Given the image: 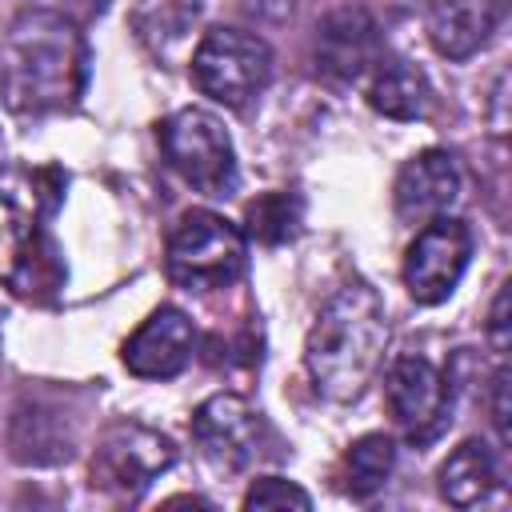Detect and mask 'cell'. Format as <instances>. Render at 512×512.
Listing matches in <instances>:
<instances>
[{
	"label": "cell",
	"instance_id": "obj_1",
	"mask_svg": "<svg viewBox=\"0 0 512 512\" xmlns=\"http://www.w3.org/2000/svg\"><path fill=\"white\" fill-rule=\"evenodd\" d=\"M88 84L84 32L52 8H24L0 48V96L20 116L68 112Z\"/></svg>",
	"mask_w": 512,
	"mask_h": 512
},
{
	"label": "cell",
	"instance_id": "obj_2",
	"mask_svg": "<svg viewBox=\"0 0 512 512\" xmlns=\"http://www.w3.org/2000/svg\"><path fill=\"white\" fill-rule=\"evenodd\" d=\"M388 312L376 288L352 280L336 288L316 312L304 340V368L312 388L332 404H352L368 392L384 364Z\"/></svg>",
	"mask_w": 512,
	"mask_h": 512
},
{
	"label": "cell",
	"instance_id": "obj_3",
	"mask_svg": "<svg viewBox=\"0 0 512 512\" xmlns=\"http://www.w3.org/2000/svg\"><path fill=\"white\" fill-rule=\"evenodd\" d=\"M40 176H28L24 188L12 180L0 184V280L24 300H52L64 288V260L44 224L56 200H44Z\"/></svg>",
	"mask_w": 512,
	"mask_h": 512
},
{
	"label": "cell",
	"instance_id": "obj_4",
	"mask_svg": "<svg viewBox=\"0 0 512 512\" xmlns=\"http://www.w3.org/2000/svg\"><path fill=\"white\" fill-rule=\"evenodd\" d=\"M248 240L240 224L220 212L192 208L168 236V276L188 292H216L244 276Z\"/></svg>",
	"mask_w": 512,
	"mask_h": 512
},
{
	"label": "cell",
	"instance_id": "obj_5",
	"mask_svg": "<svg viewBox=\"0 0 512 512\" xmlns=\"http://www.w3.org/2000/svg\"><path fill=\"white\" fill-rule=\"evenodd\" d=\"M192 80L208 100L244 108L272 80V48L244 28H208L192 52Z\"/></svg>",
	"mask_w": 512,
	"mask_h": 512
},
{
	"label": "cell",
	"instance_id": "obj_6",
	"mask_svg": "<svg viewBox=\"0 0 512 512\" xmlns=\"http://www.w3.org/2000/svg\"><path fill=\"white\" fill-rule=\"evenodd\" d=\"M156 136L168 168L196 192L228 196L236 188V148L212 112L180 108L156 128Z\"/></svg>",
	"mask_w": 512,
	"mask_h": 512
},
{
	"label": "cell",
	"instance_id": "obj_7",
	"mask_svg": "<svg viewBox=\"0 0 512 512\" xmlns=\"http://www.w3.org/2000/svg\"><path fill=\"white\" fill-rule=\"evenodd\" d=\"M172 464H176V444L164 432H156V428H148L140 420H120L96 444L92 484L100 492H112L120 500H132L160 472H168Z\"/></svg>",
	"mask_w": 512,
	"mask_h": 512
},
{
	"label": "cell",
	"instance_id": "obj_8",
	"mask_svg": "<svg viewBox=\"0 0 512 512\" xmlns=\"http://www.w3.org/2000/svg\"><path fill=\"white\" fill-rule=\"evenodd\" d=\"M384 400L392 424L408 444H432L452 420L448 376L424 356H400L384 372Z\"/></svg>",
	"mask_w": 512,
	"mask_h": 512
},
{
	"label": "cell",
	"instance_id": "obj_9",
	"mask_svg": "<svg viewBox=\"0 0 512 512\" xmlns=\"http://www.w3.org/2000/svg\"><path fill=\"white\" fill-rule=\"evenodd\" d=\"M472 260V232L456 216L428 220L404 252V288L416 304H444Z\"/></svg>",
	"mask_w": 512,
	"mask_h": 512
},
{
	"label": "cell",
	"instance_id": "obj_10",
	"mask_svg": "<svg viewBox=\"0 0 512 512\" xmlns=\"http://www.w3.org/2000/svg\"><path fill=\"white\" fill-rule=\"evenodd\" d=\"M192 440L200 448V456L220 468V472H240L260 456V440H264V424L260 412L236 396V392H216L208 396L196 416H192Z\"/></svg>",
	"mask_w": 512,
	"mask_h": 512
},
{
	"label": "cell",
	"instance_id": "obj_11",
	"mask_svg": "<svg viewBox=\"0 0 512 512\" xmlns=\"http://www.w3.org/2000/svg\"><path fill=\"white\" fill-rule=\"evenodd\" d=\"M384 60V40H380V24L356 8H332L320 28H316V72L328 84H360L364 76H372V68Z\"/></svg>",
	"mask_w": 512,
	"mask_h": 512
},
{
	"label": "cell",
	"instance_id": "obj_12",
	"mask_svg": "<svg viewBox=\"0 0 512 512\" xmlns=\"http://www.w3.org/2000/svg\"><path fill=\"white\" fill-rule=\"evenodd\" d=\"M196 352V328L184 308L160 304L120 348V360L140 380H172L188 368Z\"/></svg>",
	"mask_w": 512,
	"mask_h": 512
},
{
	"label": "cell",
	"instance_id": "obj_13",
	"mask_svg": "<svg viewBox=\"0 0 512 512\" xmlns=\"http://www.w3.org/2000/svg\"><path fill=\"white\" fill-rule=\"evenodd\" d=\"M460 184L464 180H460L456 156L444 148H424L412 160H404V168L396 172V184H392L396 216L408 224H428L460 200Z\"/></svg>",
	"mask_w": 512,
	"mask_h": 512
},
{
	"label": "cell",
	"instance_id": "obj_14",
	"mask_svg": "<svg viewBox=\"0 0 512 512\" xmlns=\"http://www.w3.org/2000/svg\"><path fill=\"white\" fill-rule=\"evenodd\" d=\"M508 16V0H424V28L444 60L476 56Z\"/></svg>",
	"mask_w": 512,
	"mask_h": 512
},
{
	"label": "cell",
	"instance_id": "obj_15",
	"mask_svg": "<svg viewBox=\"0 0 512 512\" xmlns=\"http://www.w3.org/2000/svg\"><path fill=\"white\" fill-rule=\"evenodd\" d=\"M436 480H440V496L452 508H476L500 492V468H496V456L484 440H464L440 464Z\"/></svg>",
	"mask_w": 512,
	"mask_h": 512
},
{
	"label": "cell",
	"instance_id": "obj_16",
	"mask_svg": "<svg viewBox=\"0 0 512 512\" xmlns=\"http://www.w3.org/2000/svg\"><path fill=\"white\" fill-rule=\"evenodd\" d=\"M428 100V76L408 60H380L368 76V104L388 120H420Z\"/></svg>",
	"mask_w": 512,
	"mask_h": 512
},
{
	"label": "cell",
	"instance_id": "obj_17",
	"mask_svg": "<svg viewBox=\"0 0 512 512\" xmlns=\"http://www.w3.org/2000/svg\"><path fill=\"white\" fill-rule=\"evenodd\" d=\"M392 468H396V444H392V436L368 432V436L352 440V448L344 452V460H340V488L352 500H368V496H376L388 484Z\"/></svg>",
	"mask_w": 512,
	"mask_h": 512
},
{
	"label": "cell",
	"instance_id": "obj_18",
	"mask_svg": "<svg viewBox=\"0 0 512 512\" xmlns=\"http://www.w3.org/2000/svg\"><path fill=\"white\" fill-rule=\"evenodd\" d=\"M244 220H248V236H256L260 244H284L300 232L304 200L296 192H264L248 204Z\"/></svg>",
	"mask_w": 512,
	"mask_h": 512
},
{
	"label": "cell",
	"instance_id": "obj_19",
	"mask_svg": "<svg viewBox=\"0 0 512 512\" xmlns=\"http://www.w3.org/2000/svg\"><path fill=\"white\" fill-rule=\"evenodd\" d=\"M200 0H140L136 4V28L144 40H180L188 24L196 20Z\"/></svg>",
	"mask_w": 512,
	"mask_h": 512
},
{
	"label": "cell",
	"instance_id": "obj_20",
	"mask_svg": "<svg viewBox=\"0 0 512 512\" xmlns=\"http://www.w3.org/2000/svg\"><path fill=\"white\" fill-rule=\"evenodd\" d=\"M244 508L248 512H268V508H300V512H308L312 508V496L300 484L284 480V476H260L244 492Z\"/></svg>",
	"mask_w": 512,
	"mask_h": 512
},
{
	"label": "cell",
	"instance_id": "obj_21",
	"mask_svg": "<svg viewBox=\"0 0 512 512\" xmlns=\"http://www.w3.org/2000/svg\"><path fill=\"white\" fill-rule=\"evenodd\" d=\"M492 424H496V440L508 448L512 444V428H508V368H496V376H492Z\"/></svg>",
	"mask_w": 512,
	"mask_h": 512
},
{
	"label": "cell",
	"instance_id": "obj_22",
	"mask_svg": "<svg viewBox=\"0 0 512 512\" xmlns=\"http://www.w3.org/2000/svg\"><path fill=\"white\" fill-rule=\"evenodd\" d=\"M508 280L500 284V292H496V300H492V320H488V340H492V348L504 356V348H508Z\"/></svg>",
	"mask_w": 512,
	"mask_h": 512
},
{
	"label": "cell",
	"instance_id": "obj_23",
	"mask_svg": "<svg viewBox=\"0 0 512 512\" xmlns=\"http://www.w3.org/2000/svg\"><path fill=\"white\" fill-rule=\"evenodd\" d=\"M176 504H192V508H208V500H200V496H172V500H164V508H176Z\"/></svg>",
	"mask_w": 512,
	"mask_h": 512
}]
</instances>
